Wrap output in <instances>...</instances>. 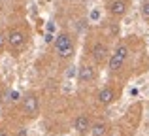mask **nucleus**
I'll list each match as a JSON object with an SVG mask.
<instances>
[{
	"label": "nucleus",
	"instance_id": "f257e3e1",
	"mask_svg": "<svg viewBox=\"0 0 149 136\" xmlns=\"http://www.w3.org/2000/svg\"><path fill=\"white\" fill-rule=\"evenodd\" d=\"M128 57V47L125 44H119L115 47V51L109 55V63H108V68L111 70V72H117L119 68H123L125 61H127Z\"/></svg>",
	"mask_w": 149,
	"mask_h": 136
},
{
	"label": "nucleus",
	"instance_id": "f03ea898",
	"mask_svg": "<svg viewBox=\"0 0 149 136\" xmlns=\"http://www.w3.org/2000/svg\"><path fill=\"white\" fill-rule=\"evenodd\" d=\"M6 38H8V45H10V49H21L23 45L26 44V34L23 32V30H11Z\"/></svg>",
	"mask_w": 149,
	"mask_h": 136
},
{
	"label": "nucleus",
	"instance_id": "7ed1b4c3",
	"mask_svg": "<svg viewBox=\"0 0 149 136\" xmlns=\"http://www.w3.org/2000/svg\"><path fill=\"white\" fill-rule=\"evenodd\" d=\"M23 110H25V114L30 115V117H34V115L38 114L40 104H38V98L32 95V93H29V95L23 96Z\"/></svg>",
	"mask_w": 149,
	"mask_h": 136
},
{
	"label": "nucleus",
	"instance_id": "20e7f679",
	"mask_svg": "<svg viewBox=\"0 0 149 136\" xmlns=\"http://www.w3.org/2000/svg\"><path fill=\"white\" fill-rule=\"evenodd\" d=\"M91 55H93V59H95V63H96V64H102L104 61H108V57H109V49H108V45H106V44H102V42H96V44L93 45Z\"/></svg>",
	"mask_w": 149,
	"mask_h": 136
},
{
	"label": "nucleus",
	"instance_id": "39448f33",
	"mask_svg": "<svg viewBox=\"0 0 149 136\" xmlns=\"http://www.w3.org/2000/svg\"><path fill=\"white\" fill-rule=\"evenodd\" d=\"M127 10H128L127 0H111V2L108 4V11L113 17H123V15L127 13Z\"/></svg>",
	"mask_w": 149,
	"mask_h": 136
},
{
	"label": "nucleus",
	"instance_id": "423d86ee",
	"mask_svg": "<svg viewBox=\"0 0 149 136\" xmlns=\"http://www.w3.org/2000/svg\"><path fill=\"white\" fill-rule=\"evenodd\" d=\"M74 129H76L77 134H81V136H85L87 133H91L93 125H91V119H89V115H85V114L77 115L76 121H74Z\"/></svg>",
	"mask_w": 149,
	"mask_h": 136
},
{
	"label": "nucleus",
	"instance_id": "0eeeda50",
	"mask_svg": "<svg viewBox=\"0 0 149 136\" xmlns=\"http://www.w3.org/2000/svg\"><path fill=\"white\" fill-rule=\"evenodd\" d=\"M96 76V70L91 66V64H83V66H79L77 70V81L79 83H89V81H93Z\"/></svg>",
	"mask_w": 149,
	"mask_h": 136
},
{
	"label": "nucleus",
	"instance_id": "6e6552de",
	"mask_svg": "<svg viewBox=\"0 0 149 136\" xmlns=\"http://www.w3.org/2000/svg\"><path fill=\"white\" fill-rule=\"evenodd\" d=\"M96 98H98V102L102 104V106H109V104L115 100V91H113L111 87H104V89L98 91Z\"/></svg>",
	"mask_w": 149,
	"mask_h": 136
},
{
	"label": "nucleus",
	"instance_id": "1a4fd4ad",
	"mask_svg": "<svg viewBox=\"0 0 149 136\" xmlns=\"http://www.w3.org/2000/svg\"><path fill=\"white\" fill-rule=\"evenodd\" d=\"M70 45H74V40H72V36H70L68 32H61L57 38H55V51H61V49L70 47Z\"/></svg>",
	"mask_w": 149,
	"mask_h": 136
},
{
	"label": "nucleus",
	"instance_id": "9d476101",
	"mask_svg": "<svg viewBox=\"0 0 149 136\" xmlns=\"http://www.w3.org/2000/svg\"><path fill=\"white\" fill-rule=\"evenodd\" d=\"M108 133V127H106V123H95L91 129V134L93 136H106Z\"/></svg>",
	"mask_w": 149,
	"mask_h": 136
},
{
	"label": "nucleus",
	"instance_id": "9b49d317",
	"mask_svg": "<svg viewBox=\"0 0 149 136\" xmlns=\"http://www.w3.org/2000/svg\"><path fill=\"white\" fill-rule=\"evenodd\" d=\"M57 55H58V59H72V55H74V45H70V47H64V49H61V51H57Z\"/></svg>",
	"mask_w": 149,
	"mask_h": 136
},
{
	"label": "nucleus",
	"instance_id": "f8f14e48",
	"mask_svg": "<svg viewBox=\"0 0 149 136\" xmlns=\"http://www.w3.org/2000/svg\"><path fill=\"white\" fill-rule=\"evenodd\" d=\"M140 11H142V17L146 19V21H149V0H143V2H142Z\"/></svg>",
	"mask_w": 149,
	"mask_h": 136
},
{
	"label": "nucleus",
	"instance_id": "ddd939ff",
	"mask_svg": "<svg viewBox=\"0 0 149 136\" xmlns=\"http://www.w3.org/2000/svg\"><path fill=\"white\" fill-rule=\"evenodd\" d=\"M6 44H8V38L0 32V49H4V45H6Z\"/></svg>",
	"mask_w": 149,
	"mask_h": 136
},
{
	"label": "nucleus",
	"instance_id": "4468645a",
	"mask_svg": "<svg viewBox=\"0 0 149 136\" xmlns=\"http://www.w3.org/2000/svg\"><path fill=\"white\" fill-rule=\"evenodd\" d=\"M19 98H21V96H19V93L17 91H11V100H13V102H17Z\"/></svg>",
	"mask_w": 149,
	"mask_h": 136
},
{
	"label": "nucleus",
	"instance_id": "2eb2a0df",
	"mask_svg": "<svg viewBox=\"0 0 149 136\" xmlns=\"http://www.w3.org/2000/svg\"><path fill=\"white\" fill-rule=\"evenodd\" d=\"M66 76H68V77H72V76H74V70H72V66L66 70Z\"/></svg>",
	"mask_w": 149,
	"mask_h": 136
},
{
	"label": "nucleus",
	"instance_id": "dca6fc26",
	"mask_svg": "<svg viewBox=\"0 0 149 136\" xmlns=\"http://www.w3.org/2000/svg\"><path fill=\"white\" fill-rule=\"evenodd\" d=\"M0 136H10V133H8V130H4V129H0Z\"/></svg>",
	"mask_w": 149,
	"mask_h": 136
},
{
	"label": "nucleus",
	"instance_id": "f3484780",
	"mask_svg": "<svg viewBox=\"0 0 149 136\" xmlns=\"http://www.w3.org/2000/svg\"><path fill=\"white\" fill-rule=\"evenodd\" d=\"M64 2H74V0H64Z\"/></svg>",
	"mask_w": 149,
	"mask_h": 136
}]
</instances>
